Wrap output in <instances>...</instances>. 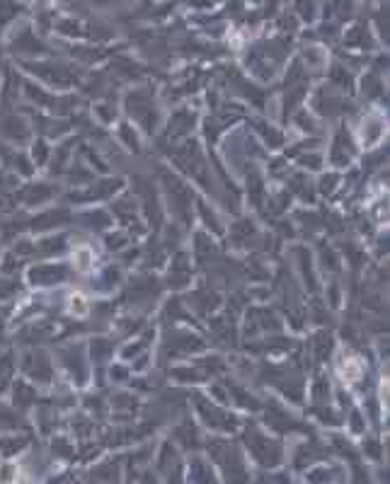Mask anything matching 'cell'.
<instances>
[{
  "instance_id": "obj_1",
  "label": "cell",
  "mask_w": 390,
  "mask_h": 484,
  "mask_svg": "<svg viewBox=\"0 0 390 484\" xmlns=\"http://www.w3.org/2000/svg\"><path fill=\"white\" fill-rule=\"evenodd\" d=\"M63 276H66V269L63 266H44V269L34 271L32 274V279H34V284H54V281H61Z\"/></svg>"
}]
</instances>
